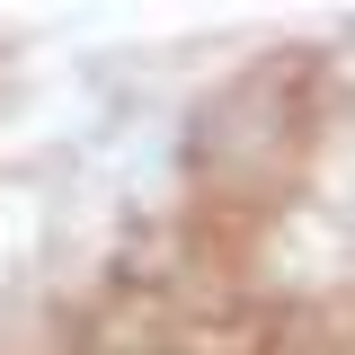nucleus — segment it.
Returning <instances> with one entry per match:
<instances>
[{"instance_id": "1", "label": "nucleus", "mask_w": 355, "mask_h": 355, "mask_svg": "<svg viewBox=\"0 0 355 355\" xmlns=\"http://www.w3.org/2000/svg\"><path fill=\"white\" fill-rule=\"evenodd\" d=\"M249 266H258L275 293H338L355 284V231L329 205H275L258 222V240H249Z\"/></svg>"}]
</instances>
